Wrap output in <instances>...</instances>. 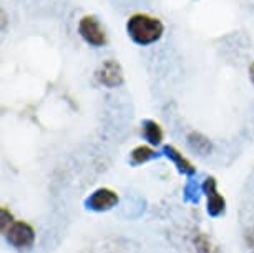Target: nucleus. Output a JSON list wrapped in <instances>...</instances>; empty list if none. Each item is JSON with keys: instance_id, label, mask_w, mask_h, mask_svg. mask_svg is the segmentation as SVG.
Instances as JSON below:
<instances>
[{"instance_id": "f257e3e1", "label": "nucleus", "mask_w": 254, "mask_h": 253, "mask_svg": "<svg viewBox=\"0 0 254 253\" xmlns=\"http://www.w3.org/2000/svg\"><path fill=\"white\" fill-rule=\"evenodd\" d=\"M127 33L135 44L146 47L161 39L165 25L158 17L148 13H133L127 22Z\"/></svg>"}, {"instance_id": "f03ea898", "label": "nucleus", "mask_w": 254, "mask_h": 253, "mask_svg": "<svg viewBox=\"0 0 254 253\" xmlns=\"http://www.w3.org/2000/svg\"><path fill=\"white\" fill-rule=\"evenodd\" d=\"M80 37L92 47H103L108 42L107 32L95 15H85L78 22Z\"/></svg>"}, {"instance_id": "7ed1b4c3", "label": "nucleus", "mask_w": 254, "mask_h": 253, "mask_svg": "<svg viewBox=\"0 0 254 253\" xmlns=\"http://www.w3.org/2000/svg\"><path fill=\"white\" fill-rule=\"evenodd\" d=\"M3 235L17 250H27L35 242V230L25 222H12V225L3 232Z\"/></svg>"}, {"instance_id": "20e7f679", "label": "nucleus", "mask_w": 254, "mask_h": 253, "mask_svg": "<svg viewBox=\"0 0 254 253\" xmlns=\"http://www.w3.org/2000/svg\"><path fill=\"white\" fill-rule=\"evenodd\" d=\"M203 192L206 193V198H208V213L211 217H219L224 212V208H226V202H224L223 195L218 192L216 180L213 176H208L204 180Z\"/></svg>"}, {"instance_id": "39448f33", "label": "nucleus", "mask_w": 254, "mask_h": 253, "mask_svg": "<svg viewBox=\"0 0 254 253\" xmlns=\"http://www.w3.org/2000/svg\"><path fill=\"white\" fill-rule=\"evenodd\" d=\"M118 203V195L110 188H98L87 198V207L95 212H105Z\"/></svg>"}, {"instance_id": "423d86ee", "label": "nucleus", "mask_w": 254, "mask_h": 253, "mask_svg": "<svg viewBox=\"0 0 254 253\" xmlns=\"http://www.w3.org/2000/svg\"><path fill=\"white\" fill-rule=\"evenodd\" d=\"M98 80H100V84H103L105 87H108V88H115V87H118V85H122L123 70L118 62H115L112 59L105 62L98 70Z\"/></svg>"}, {"instance_id": "0eeeda50", "label": "nucleus", "mask_w": 254, "mask_h": 253, "mask_svg": "<svg viewBox=\"0 0 254 253\" xmlns=\"http://www.w3.org/2000/svg\"><path fill=\"white\" fill-rule=\"evenodd\" d=\"M165 155L173 162V164L176 165V169H178L181 173H185V175H193L194 173V167L191 165V162L188 159H185L183 154H180L175 147L166 145L165 147Z\"/></svg>"}, {"instance_id": "6e6552de", "label": "nucleus", "mask_w": 254, "mask_h": 253, "mask_svg": "<svg viewBox=\"0 0 254 253\" xmlns=\"http://www.w3.org/2000/svg\"><path fill=\"white\" fill-rule=\"evenodd\" d=\"M141 133L151 145H160L163 142V128L155 120H145L141 125Z\"/></svg>"}, {"instance_id": "1a4fd4ad", "label": "nucleus", "mask_w": 254, "mask_h": 253, "mask_svg": "<svg viewBox=\"0 0 254 253\" xmlns=\"http://www.w3.org/2000/svg\"><path fill=\"white\" fill-rule=\"evenodd\" d=\"M155 155H156L155 150H151L150 147L140 145L131 152V164L133 165H141V164H145V162L151 160Z\"/></svg>"}, {"instance_id": "9d476101", "label": "nucleus", "mask_w": 254, "mask_h": 253, "mask_svg": "<svg viewBox=\"0 0 254 253\" xmlns=\"http://www.w3.org/2000/svg\"><path fill=\"white\" fill-rule=\"evenodd\" d=\"M190 145L193 147L196 152H199V154H206L208 150H211V145L208 142V138H204L203 135H199V133H191L190 135Z\"/></svg>"}, {"instance_id": "9b49d317", "label": "nucleus", "mask_w": 254, "mask_h": 253, "mask_svg": "<svg viewBox=\"0 0 254 253\" xmlns=\"http://www.w3.org/2000/svg\"><path fill=\"white\" fill-rule=\"evenodd\" d=\"M0 215H2V217H0V218H2V222H0V223H2V232H5L7 228L12 225L13 218H12V215L7 212L5 207H2V212H0Z\"/></svg>"}, {"instance_id": "f8f14e48", "label": "nucleus", "mask_w": 254, "mask_h": 253, "mask_svg": "<svg viewBox=\"0 0 254 253\" xmlns=\"http://www.w3.org/2000/svg\"><path fill=\"white\" fill-rule=\"evenodd\" d=\"M249 77H251L253 84H254V62H253L251 65H249Z\"/></svg>"}]
</instances>
